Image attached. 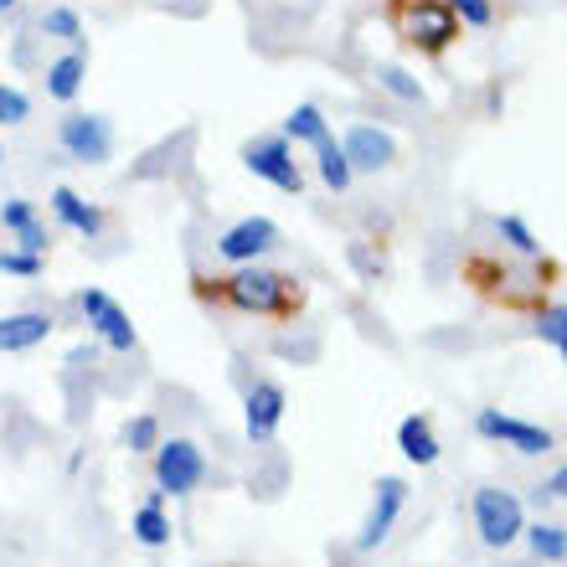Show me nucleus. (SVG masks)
Returning <instances> with one entry per match:
<instances>
[{
    "label": "nucleus",
    "instance_id": "obj_7",
    "mask_svg": "<svg viewBox=\"0 0 567 567\" xmlns=\"http://www.w3.org/2000/svg\"><path fill=\"white\" fill-rule=\"evenodd\" d=\"M243 165H248L258 181H269V186H279V192H289V196L305 192V176H299V165H295V145L284 135L248 140V145H243Z\"/></svg>",
    "mask_w": 567,
    "mask_h": 567
},
{
    "label": "nucleus",
    "instance_id": "obj_4",
    "mask_svg": "<svg viewBox=\"0 0 567 567\" xmlns=\"http://www.w3.org/2000/svg\"><path fill=\"white\" fill-rule=\"evenodd\" d=\"M475 532H480V542H485L491 553H501V547H511V542H522V532H526L522 495L495 491V485L475 491Z\"/></svg>",
    "mask_w": 567,
    "mask_h": 567
},
{
    "label": "nucleus",
    "instance_id": "obj_13",
    "mask_svg": "<svg viewBox=\"0 0 567 567\" xmlns=\"http://www.w3.org/2000/svg\"><path fill=\"white\" fill-rule=\"evenodd\" d=\"M341 150H346V161H351V171H388L398 161V140L388 130H372V124H357L341 140Z\"/></svg>",
    "mask_w": 567,
    "mask_h": 567
},
{
    "label": "nucleus",
    "instance_id": "obj_6",
    "mask_svg": "<svg viewBox=\"0 0 567 567\" xmlns=\"http://www.w3.org/2000/svg\"><path fill=\"white\" fill-rule=\"evenodd\" d=\"M78 310H83L89 330L109 346V351H135V341H140L135 320H130V310H124V305H114V295H109V289L89 284V289L78 295Z\"/></svg>",
    "mask_w": 567,
    "mask_h": 567
},
{
    "label": "nucleus",
    "instance_id": "obj_22",
    "mask_svg": "<svg viewBox=\"0 0 567 567\" xmlns=\"http://www.w3.org/2000/svg\"><path fill=\"white\" fill-rule=\"evenodd\" d=\"M315 165H320V181H326L330 192H346V186H351V176H357V171H351V161H346V150L336 145L330 135L315 145Z\"/></svg>",
    "mask_w": 567,
    "mask_h": 567
},
{
    "label": "nucleus",
    "instance_id": "obj_17",
    "mask_svg": "<svg viewBox=\"0 0 567 567\" xmlns=\"http://www.w3.org/2000/svg\"><path fill=\"white\" fill-rule=\"evenodd\" d=\"M130 532H135L140 547H171V516H165V491H150L145 506L135 511V522H130Z\"/></svg>",
    "mask_w": 567,
    "mask_h": 567
},
{
    "label": "nucleus",
    "instance_id": "obj_18",
    "mask_svg": "<svg viewBox=\"0 0 567 567\" xmlns=\"http://www.w3.org/2000/svg\"><path fill=\"white\" fill-rule=\"evenodd\" d=\"M83 78H89V58L83 52H62L52 68H47V99H58V104H73L78 93H83Z\"/></svg>",
    "mask_w": 567,
    "mask_h": 567
},
{
    "label": "nucleus",
    "instance_id": "obj_30",
    "mask_svg": "<svg viewBox=\"0 0 567 567\" xmlns=\"http://www.w3.org/2000/svg\"><path fill=\"white\" fill-rule=\"evenodd\" d=\"M31 114V99L21 89H6V83H0V124H6V130H11V124H21Z\"/></svg>",
    "mask_w": 567,
    "mask_h": 567
},
{
    "label": "nucleus",
    "instance_id": "obj_14",
    "mask_svg": "<svg viewBox=\"0 0 567 567\" xmlns=\"http://www.w3.org/2000/svg\"><path fill=\"white\" fill-rule=\"evenodd\" d=\"M52 336V315L42 310H16V315H0V351L16 357V351H31Z\"/></svg>",
    "mask_w": 567,
    "mask_h": 567
},
{
    "label": "nucleus",
    "instance_id": "obj_24",
    "mask_svg": "<svg viewBox=\"0 0 567 567\" xmlns=\"http://www.w3.org/2000/svg\"><path fill=\"white\" fill-rule=\"evenodd\" d=\"M495 233H501V243H506L511 254H522V258H542V243L537 233L522 223V217H495Z\"/></svg>",
    "mask_w": 567,
    "mask_h": 567
},
{
    "label": "nucleus",
    "instance_id": "obj_15",
    "mask_svg": "<svg viewBox=\"0 0 567 567\" xmlns=\"http://www.w3.org/2000/svg\"><path fill=\"white\" fill-rule=\"evenodd\" d=\"M0 227H6V233H11L27 254H47V227H42V217H37V202L11 196V202L0 207Z\"/></svg>",
    "mask_w": 567,
    "mask_h": 567
},
{
    "label": "nucleus",
    "instance_id": "obj_32",
    "mask_svg": "<svg viewBox=\"0 0 567 567\" xmlns=\"http://www.w3.org/2000/svg\"><path fill=\"white\" fill-rule=\"evenodd\" d=\"M6 11H16V0H0V16H6Z\"/></svg>",
    "mask_w": 567,
    "mask_h": 567
},
{
    "label": "nucleus",
    "instance_id": "obj_1",
    "mask_svg": "<svg viewBox=\"0 0 567 567\" xmlns=\"http://www.w3.org/2000/svg\"><path fill=\"white\" fill-rule=\"evenodd\" d=\"M192 295L202 305H223V310L238 315H269V320H299L305 310V284L295 274L279 269H258V264H243L233 274H196Z\"/></svg>",
    "mask_w": 567,
    "mask_h": 567
},
{
    "label": "nucleus",
    "instance_id": "obj_8",
    "mask_svg": "<svg viewBox=\"0 0 567 567\" xmlns=\"http://www.w3.org/2000/svg\"><path fill=\"white\" fill-rule=\"evenodd\" d=\"M58 145L68 150V161L78 165H104L114 155V124L104 114H68L58 124Z\"/></svg>",
    "mask_w": 567,
    "mask_h": 567
},
{
    "label": "nucleus",
    "instance_id": "obj_31",
    "mask_svg": "<svg viewBox=\"0 0 567 567\" xmlns=\"http://www.w3.org/2000/svg\"><path fill=\"white\" fill-rule=\"evenodd\" d=\"M537 491L547 495V501H567V464H557L553 480H547V485H537Z\"/></svg>",
    "mask_w": 567,
    "mask_h": 567
},
{
    "label": "nucleus",
    "instance_id": "obj_10",
    "mask_svg": "<svg viewBox=\"0 0 567 567\" xmlns=\"http://www.w3.org/2000/svg\"><path fill=\"white\" fill-rule=\"evenodd\" d=\"M274 248H279V223H269V217H243V223H233L223 238H217V258L233 264V269L258 264V258L274 254Z\"/></svg>",
    "mask_w": 567,
    "mask_h": 567
},
{
    "label": "nucleus",
    "instance_id": "obj_2",
    "mask_svg": "<svg viewBox=\"0 0 567 567\" xmlns=\"http://www.w3.org/2000/svg\"><path fill=\"white\" fill-rule=\"evenodd\" d=\"M388 21L413 52L423 58H444L460 42V16L444 0H388Z\"/></svg>",
    "mask_w": 567,
    "mask_h": 567
},
{
    "label": "nucleus",
    "instance_id": "obj_23",
    "mask_svg": "<svg viewBox=\"0 0 567 567\" xmlns=\"http://www.w3.org/2000/svg\"><path fill=\"white\" fill-rule=\"evenodd\" d=\"M120 439L130 454H155V449H161V419H155V413H135V419L124 423Z\"/></svg>",
    "mask_w": 567,
    "mask_h": 567
},
{
    "label": "nucleus",
    "instance_id": "obj_11",
    "mask_svg": "<svg viewBox=\"0 0 567 567\" xmlns=\"http://www.w3.org/2000/svg\"><path fill=\"white\" fill-rule=\"evenodd\" d=\"M403 506H408V480H398V475H382L377 480V501H372V516H367V526L357 532V553H372V547H382L388 542V532L398 526V516H403Z\"/></svg>",
    "mask_w": 567,
    "mask_h": 567
},
{
    "label": "nucleus",
    "instance_id": "obj_26",
    "mask_svg": "<svg viewBox=\"0 0 567 567\" xmlns=\"http://www.w3.org/2000/svg\"><path fill=\"white\" fill-rule=\"evenodd\" d=\"M377 83L388 93H398L403 104H423V83L419 78H408L403 68H392V62H377Z\"/></svg>",
    "mask_w": 567,
    "mask_h": 567
},
{
    "label": "nucleus",
    "instance_id": "obj_29",
    "mask_svg": "<svg viewBox=\"0 0 567 567\" xmlns=\"http://www.w3.org/2000/svg\"><path fill=\"white\" fill-rule=\"evenodd\" d=\"M444 6L460 16V27H491L495 21V0H444Z\"/></svg>",
    "mask_w": 567,
    "mask_h": 567
},
{
    "label": "nucleus",
    "instance_id": "obj_9",
    "mask_svg": "<svg viewBox=\"0 0 567 567\" xmlns=\"http://www.w3.org/2000/svg\"><path fill=\"white\" fill-rule=\"evenodd\" d=\"M475 433L480 439H491V444L516 449V454H547V449L557 444L553 429L526 423V419H511V413H495V408H480L475 413Z\"/></svg>",
    "mask_w": 567,
    "mask_h": 567
},
{
    "label": "nucleus",
    "instance_id": "obj_16",
    "mask_svg": "<svg viewBox=\"0 0 567 567\" xmlns=\"http://www.w3.org/2000/svg\"><path fill=\"white\" fill-rule=\"evenodd\" d=\"M52 212H58L62 227H73L78 238H99V233H104V212L93 207V202H83L73 186H58V192H52Z\"/></svg>",
    "mask_w": 567,
    "mask_h": 567
},
{
    "label": "nucleus",
    "instance_id": "obj_25",
    "mask_svg": "<svg viewBox=\"0 0 567 567\" xmlns=\"http://www.w3.org/2000/svg\"><path fill=\"white\" fill-rule=\"evenodd\" d=\"M537 336L547 346H557V357L567 361V305H542L537 310Z\"/></svg>",
    "mask_w": 567,
    "mask_h": 567
},
{
    "label": "nucleus",
    "instance_id": "obj_12",
    "mask_svg": "<svg viewBox=\"0 0 567 567\" xmlns=\"http://www.w3.org/2000/svg\"><path fill=\"white\" fill-rule=\"evenodd\" d=\"M284 408H289V392L279 382H254L248 388V398H243V429H248L254 444H269L274 433H279Z\"/></svg>",
    "mask_w": 567,
    "mask_h": 567
},
{
    "label": "nucleus",
    "instance_id": "obj_3",
    "mask_svg": "<svg viewBox=\"0 0 567 567\" xmlns=\"http://www.w3.org/2000/svg\"><path fill=\"white\" fill-rule=\"evenodd\" d=\"M464 284H470L480 299L506 305V310H542V289H547V284L516 279V274L501 269V264H495V258H485V254H470V258H464Z\"/></svg>",
    "mask_w": 567,
    "mask_h": 567
},
{
    "label": "nucleus",
    "instance_id": "obj_27",
    "mask_svg": "<svg viewBox=\"0 0 567 567\" xmlns=\"http://www.w3.org/2000/svg\"><path fill=\"white\" fill-rule=\"evenodd\" d=\"M42 31L47 37H58V42H83V21H78V11H68V6L42 11Z\"/></svg>",
    "mask_w": 567,
    "mask_h": 567
},
{
    "label": "nucleus",
    "instance_id": "obj_19",
    "mask_svg": "<svg viewBox=\"0 0 567 567\" xmlns=\"http://www.w3.org/2000/svg\"><path fill=\"white\" fill-rule=\"evenodd\" d=\"M398 449H403L408 464H439V433H433V423L423 413L398 423Z\"/></svg>",
    "mask_w": 567,
    "mask_h": 567
},
{
    "label": "nucleus",
    "instance_id": "obj_28",
    "mask_svg": "<svg viewBox=\"0 0 567 567\" xmlns=\"http://www.w3.org/2000/svg\"><path fill=\"white\" fill-rule=\"evenodd\" d=\"M0 274L37 279V274H42V254H27V248H0Z\"/></svg>",
    "mask_w": 567,
    "mask_h": 567
},
{
    "label": "nucleus",
    "instance_id": "obj_20",
    "mask_svg": "<svg viewBox=\"0 0 567 567\" xmlns=\"http://www.w3.org/2000/svg\"><path fill=\"white\" fill-rule=\"evenodd\" d=\"M279 135L289 140V145H320V140L330 135V124H326V114H320V109H315V104H299L295 114L284 120V130H279Z\"/></svg>",
    "mask_w": 567,
    "mask_h": 567
},
{
    "label": "nucleus",
    "instance_id": "obj_21",
    "mask_svg": "<svg viewBox=\"0 0 567 567\" xmlns=\"http://www.w3.org/2000/svg\"><path fill=\"white\" fill-rule=\"evenodd\" d=\"M522 537H526V547H532L537 563H567V526L537 522V526H526Z\"/></svg>",
    "mask_w": 567,
    "mask_h": 567
},
{
    "label": "nucleus",
    "instance_id": "obj_5",
    "mask_svg": "<svg viewBox=\"0 0 567 567\" xmlns=\"http://www.w3.org/2000/svg\"><path fill=\"white\" fill-rule=\"evenodd\" d=\"M207 480V454L192 444V439H161L155 449V491L165 495H196Z\"/></svg>",
    "mask_w": 567,
    "mask_h": 567
}]
</instances>
